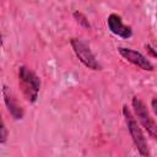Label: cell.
Wrapping results in <instances>:
<instances>
[{"label": "cell", "instance_id": "12", "mask_svg": "<svg viewBox=\"0 0 157 157\" xmlns=\"http://www.w3.org/2000/svg\"><path fill=\"white\" fill-rule=\"evenodd\" d=\"M2 45V34H1V32H0V47Z\"/></svg>", "mask_w": 157, "mask_h": 157}, {"label": "cell", "instance_id": "6", "mask_svg": "<svg viewBox=\"0 0 157 157\" xmlns=\"http://www.w3.org/2000/svg\"><path fill=\"white\" fill-rule=\"evenodd\" d=\"M1 93H2V98H4V103H5L9 113L11 114V117L15 120H22L25 117V110H23L22 105L17 102V98L15 97L13 92L6 85H4Z\"/></svg>", "mask_w": 157, "mask_h": 157}, {"label": "cell", "instance_id": "11", "mask_svg": "<svg viewBox=\"0 0 157 157\" xmlns=\"http://www.w3.org/2000/svg\"><path fill=\"white\" fill-rule=\"evenodd\" d=\"M151 107H152L153 113H157V98H156V97L152 98V101H151Z\"/></svg>", "mask_w": 157, "mask_h": 157}, {"label": "cell", "instance_id": "9", "mask_svg": "<svg viewBox=\"0 0 157 157\" xmlns=\"http://www.w3.org/2000/svg\"><path fill=\"white\" fill-rule=\"evenodd\" d=\"M7 136H9V132H7L5 123H4L1 114H0V144H5L7 141Z\"/></svg>", "mask_w": 157, "mask_h": 157}, {"label": "cell", "instance_id": "1", "mask_svg": "<svg viewBox=\"0 0 157 157\" xmlns=\"http://www.w3.org/2000/svg\"><path fill=\"white\" fill-rule=\"evenodd\" d=\"M18 86L28 103H36L38 99V93L40 88V80L39 77L27 66L21 65L18 67Z\"/></svg>", "mask_w": 157, "mask_h": 157}, {"label": "cell", "instance_id": "4", "mask_svg": "<svg viewBox=\"0 0 157 157\" xmlns=\"http://www.w3.org/2000/svg\"><path fill=\"white\" fill-rule=\"evenodd\" d=\"M131 104H132V109H134L135 117L137 118V120L140 121V124L145 128V130L147 131V134L153 140H156V137H157V125H156L155 119L151 117V114H150L146 104L139 97H136V96L132 97Z\"/></svg>", "mask_w": 157, "mask_h": 157}, {"label": "cell", "instance_id": "10", "mask_svg": "<svg viewBox=\"0 0 157 157\" xmlns=\"http://www.w3.org/2000/svg\"><path fill=\"white\" fill-rule=\"evenodd\" d=\"M145 48H146V50L150 53V55H151L152 58H156V56H157V53H156L155 48H153L151 44H145Z\"/></svg>", "mask_w": 157, "mask_h": 157}, {"label": "cell", "instance_id": "8", "mask_svg": "<svg viewBox=\"0 0 157 157\" xmlns=\"http://www.w3.org/2000/svg\"><path fill=\"white\" fill-rule=\"evenodd\" d=\"M72 16H74L75 21H76L81 27H83V28H86V29H90V28H91V25H90L87 17H86L82 12H80V11H75V12L72 13Z\"/></svg>", "mask_w": 157, "mask_h": 157}, {"label": "cell", "instance_id": "7", "mask_svg": "<svg viewBox=\"0 0 157 157\" xmlns=\"http://www.w3.org/2000/svg\"><path fill=\"white\" fill-rule=\"evenodd\" d=\"M107 26H108V29L113 34H115V36H118L120 38L128 39V38H130L132 36L131 27L130 26H126L123 22L121 17L119 15H117V13H110L108 16V18H107Z\"/></svg>", "mask_w": 157, "mask_h": 157}, {"label": "cell", "instance_id": "5", "mask_svg": "<svg viewBox=\"0 0 157 157\" xmlns=\"http://www.w3.org/2000/svg\"><path fill=\"white\" fill-rule=\"evenodd\" d=\"M118 52L126 61L140 67L141 70H144V71H153L155 70V65L140 52L130 49V48H125V47H119Z\"/></svg>", "mask_w": 157, "mask_h": 157}, {"label": "cell", "instance_id": "2", "mask_svg": "<svg viewBox=\"0 0 157 157\" xmlns=\"http://www.w3.org/2000/svg\"><path fill=\"white\" fill-rule=\"evenodd\" d=\"M123 115L125 118V123H126V128L128 131L134 141V145L136 147V150L139 151V153L142 157H148L150 156V150H148V145L147 141L145 139V135L140 128V125L137 124V120L135 119L134 114L131 113V110L128 108L126 104L123 105Z\"/></svg>", "mask_w": 157, "mask_h": 157}, {"label": "cell", "instance_id": "3", "mask_svg": "<svg viewBox=\"0 0 157 157\" xmlns=\"http://www.w3.org/2000/svg\"><path fill=\"white\" fill-rule=\"evenodd\" d=\"M70 45L75 53V55L78 58V60L88 69L91 70H101V65L97 61L93 52L91 50L90 45L81 38H71Z\"/></svg>", "mask_w": 157, "mask_h": 157}]
</instances>
